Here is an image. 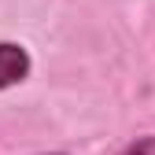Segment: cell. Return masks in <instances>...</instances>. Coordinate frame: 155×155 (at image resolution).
<instances>
[{"instance_id": "1", "label": "cell", "mask_w": 155, "mask_h": 155, "mask_svg": "<svg viewBox=\"0 0 155 155\" xmlns=\"http://www.w3.org/2000/svg\"><path fill=\"white\" fill-rule=\"evenodd\" d=\"M30 52L22 45H15V41H0V89H11L18 81H26L30 78Z\"/></svg>"}, {"instance_id": "2", "label": "cell", "mask_w": 155, "mask_h": 155, "mask_svg": "<svg viewBox=\"0 0 155 155\" xmlns=\"http://www.w3.org/2000/svg\"><path fill=\"white\" fill-rule=\"evenodd\" d=\"M118 155H155V133H148V137H137L133 144H126Z\"/></svg>"}]
</instances>
